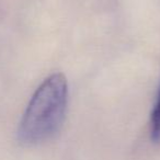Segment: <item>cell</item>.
Returning a JSON list of instances; mask_svg holds the SVG:
<instances>
[{"instance_id":"2","label":"cell","mask_w":160,"mask_h":160,"mask_svg":"<svg viewBox=\"0 0 160 160\" xmlns=\"http://www.w3.org/2000/svg\"><path fill=\"white\" fill-rule=\"evenodd\" d=\"M150 138L153 142L160 144V87L150 116Z\"/></svg>"},{"instance_id":"1","label":"cell","mask_w":160,"mask_h":160,"mask_svg":"<svg viewBox=\"0 0 160 160\" xmlns=\"http://www.w3.org/2000/svg\"><path fill=\"white\" fill-rule=\"evenodd\" d=\"M68 104V83L62 73H53L32 96L20 121L18 137L25 145L51 139L62 127Z\"/></svg>"}]
</instances>
